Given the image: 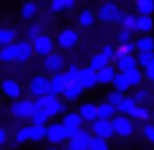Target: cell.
<instances>
[{
    "mask_svg": "<svg viewBox=\"0 0 154 150\" xmlns=\"http://www.w3.org/2000/svg\"><path fill=\"white\" fill-rule=\"evenodd\" d=\"M35 105L37 107H41L43 111L47 113V115L51 117V119H55V117H59V115H64V113H68L66 111V101H64L60 96H45V98H39V99H35Z\"/></svg>",
    "mask_w": 154,
    "mask_h": 150,
    "instance_id": "1",
    "label": "cell"
},
{
    "mask_svg": "<svg viewBox=\"0 0 154 150\" xmlns=\"http://www.w3.org/2000/svg\"><path fill=\"white\" fill-rule=\"evenodd\" d=\"M98 14V22L103 23H121L127 12H123V8L117 2H102L100 8L96 10Z\"/></svg>",
    "mask_w": 154,
    "mask_h": 150,
    "instance_id": "2",
    "label": "cell"
},
{
    "mask_svg": "<svg viewBox=\"0 0 154 150\" xmlns=\"http://www.w3.org/2000/svg\"><path fill=\"white\" fill-rule=\"evenodd\" d=\"M27 92H29V98H33V99L49 96L51 94V76H47V74L31 76V80L27 82Z\"/></svg>",
    "mask_w": 154,
    "mask_h": 150,
    "instance_id": "3",
    "label": "cell"
},
{
    "mask_svg": "<svg viewBox=\"0 0 154 150\" xmlns=\"http://www.w3.org/2000/svg\"><path fill=\"white\" fill-rule=\"evenodd\" d=\"M10 113H12L14 119L31 121V117H33V113H35V99L33 98H22L18 101H12Z\"/></svg>",
    "mask_w": 154,
    "mask_h": 150,
    "instance_id": "4",
    "label": "cell"
},
{
    "mask_svg": "<svg viewBox=\"0 0 154 150\" xmlns=\"http://www.w3.org/2000/svg\"><path fill=\"white\" fill-rule=\"evenodd\" d=\"M92 139H94V135L90 131L74 129V131H70V140L64 144V150H90Z\"/></svg>",
    "mask_w": 154,
    "mask_h": 150,
    "instance_id": "5",
    "label": "cell"
},
{
    "mask_svg": "<svg viewBox=\"0 0 154 150\" xmlns=\"http://www.w3.org/2000/svg\"><path fill=\"white\" fill-rule=\"evenodd\" d=\"M70 140V129H66L63 123H49L47 125V142L51 146H59V144H66Z\"/></svg>",
    "mask_w": 154,
    "mask_h": 150,
    "instance_id": "6",
    "label": "cell"
},
{
    "mask_svg": "<svg viewBox=\"0 0 154 150\" xmlns=\"http://www.w3.org/2000/svg\"><path fill=\"white\" fill-rule=\"evenodd\" d=\"M55 39H57V49L64 53V51H72L80 43V33L74 27H64V29H60L57 33Z\"/></svg>",
    "mask_w": 154,
    "mask_h": 150,
    "instance_id": "7",
    "label": "cell"
},
{
    "mask_svg": "<svg viewBox=\"0 0 154 150\" xmlns=\"http://www.w3.org/2000/svg\"><path fill=\"white\" fill-rule=\"evenodd\" d=\"M137 121L133 117H127V115H117L115 119L111 121L113 125V131H115V136L119 139H131L135 135V129H137Z\"/></svg>",
    "mask_w": 154,
    "mask_h": 150,
    "instance_id": "8",
    "label": "cell"
},
{
    "mask_svg": "<svg viewBox=\"0 0 154 150\" xmlns=\"http://www.w3.org/2000/svg\"><path fill=\"white\" fill-rule=\"evenodd\" d=\"M64 63H66V59H64L63 51H55L53 55L45 57L43 59V70H45V74H60V72H64Z\"/></svg>",
    "mask_w": 154,
    "mask_h": 150,
    "instance_id": "9",
    "label": "cell"
},
{
    "mask_svg": "<svg viewBox=\"0 0 154 150\" xmlns=\"http://www.w3.org/2000/svg\"><path fill=\"white\" fill-rule=\"evenodd\" d=\"M33 51H35V55H39V57L45 59V57H49V55H53V53L57 51V39L51 37L49 33L41 35L39 39L33 41Z\"/></svg>",
    "mask_w": 154,
    "mask_h": 150,
    "instance_id": "10",
    "label": "cell"
},
{
    "mask_svg": "<svg viewBox=\"0 0 154 150\" xmlns=\"http://www.w3.org/2000/svg\"><path fill=\"white\" fill-rule=\"evenodd\" d=\"M72 84H74V80L70 78V74H68L66 70L60 72V74L51 76V94L53 96H64V92H66Z\"/></svg>",
    "mask_w": 154,
    "mask_h": 150,
    "instance_id": "11",
    "label": "cell"
},
{
    "mask_svg": "<svg viewBox=\"0 0 154 150\" xmlns=\"http://www.w3.org/2000/svg\"><path fill=\"white\" fill-rule=\"evenodd\" d=\"M14 53H16V63L18 64L27 63V60H31V57L35 55L33 43L27 41V39H18V41L14 43Z\"/></svg>",
    "mask_w": 154,
    "mask_h": 150,
    "instance_id": "12",
    "label": "cell"
},
{
    "mask_svg": "<svg viewBox=\"0 0 154 150\" xmlns=\"http://www.w3.org/2000/svg\"><path fill=\"white\" fill-rule=\"evenodd\" d=\"M90 133L98 139H103V140H111L115 136V131H113V125L111 121H103V119H98L96 123L90 125Z\"/></svg>",
    "mask_w": 154,
    "mask_h": 150,
    "instance_id": "13",
    "label": "cell"
},
{
    "mask_svg": "<svg viewBox=\"0 0 154 150\" xmlns=\"http://www.w3.org/2000/svg\"><path fill=\"white\" fill-rule=\"evenodd\" d=\"M2 94L4 98H8L10 101H18L22 99V94H23V88L18 80L14 78H4L2 80Z\"/></svg>",
    "mask_w": 154,
    "mask_h": 150,
    "instance_id": "14",
    "label": "cell"
},
{
    "mask_svg": "<svg viewBox=\"0 0 154 150\" xmlns=\"http://www.w3.org/2000/svg\"><path fill=\"white\" fill-rule=\"evenodd\" d=\"M39 2H33V0H27V2H23L22 6H20V18L23 20V22H29V23H33V22H37V18H39Z\"/></svg>",
    "mask_w": 154,
    "mask_h": 150,
    "instance_id": "15",
    "label": "cell"
},
{
    "mask_svg": "<svg viewBox=\"0 0 154 150\" xmlns=\"http://www.w3.org/2000/svg\"><path fill=\"white\" fill-rule=\"evenodd\" d=\"M78 113L84 119V123H90V125L96 123L98 121V103H94V101H82L78 105Z\"/></svg>",
    "mask_w": 154,
    "mask_h": 150,
    "instance_id": "16",
    "label": "cell"
},
{
    "mask_svg": "<svg viewBox=\"0 0 154 150\" xmlns=\"http://www.w3.org/2000/svg\"><path fill=\"white\" fill-rule=\"evenodd\" d=\"M78 84L84 88V90H92V88H96V86L100 84L98 72H94L92 68H88V66H82L80 76H78Z\"/></svg>",
    "mask_w": 154,
    "mask_h": 150,
    "instance_id": "17",
    "label": "cell"
},
{
    "mask_svg": "<svg viewBox=\"0 0 154 150\" xmlns=\"http://www.w3.org/2000/svg\"><path fill=\"white\" fill-rule=\"evenodd\" d=\"M113 66L117 68L119 74H129V72L137 70L139 68V60H137V55H131V57H121L113 63Z\"/></svg>",
    "mask_w": 154,
    "mask_h": 150,
    "instance_id": "18",
    "label": "cell"
},
{
    "mask_svg": "<svg viewBox=\"0 0 154 150\" xmlns=\"http://www.w3.org/2000/svg\"><path fill=\"white\" fill-rule=\"evenodd\" d=\"M76 22H78V27L82 29H88V27H94V23L98 22V14L90 8H82L76 16Z\"/></svg>",
    "mask_w": 154,
    "mask_h": 150,
    "instance_id": "19",
    "label": "cell"
},
{
    "mask_svg": "<svg viewBox=\"0 0 154 150\" xmlns=\"http://www.w3.org/2000/svg\"><path fill=\"white\" fill-rule=\"evenodd\" d=\"M60 123H63L66 129L74 131V129H82V125H84V119L80 117V113H78V111H68V113H64V115H63Z\"/></svg>",
    "mask_w": 154,
    "mask_h": 150,
    "instance_id": "20",
    "label": "cell"
},
{
    "mask_svg": "<svg viewBox=\"0 0 154 150\" xmlns=\"http://www.w3.org/2000/svg\"><path fill=\"white\" fill-rule=\"evenodd\" d=\"M78 6L76 0H51L49 2V12L51 14H63L66 10H74Z\"/></svg>",
    "mask_w": 154,
    "mask_h": 150,
    "instance_id": "21",
    "label": "cell"
},
{
    "mask_svg": "<svg viewBox=\"0 0 154 150\" xmlns=\"http://www.w3.org/2000/svg\"><path fill=\"white\" fill-rule=\"evenodd\" d=\"M119 115L117 113V107H113L111 103H107V101H102V103H98V119H103V121H113L115 117Z\"/></svg>",
    "mask_w": 154,
    "mask_h": 150,
    "instance_id": "22",
    "label": "cell"
},
{
    "mask_svg": "<svg viewBox=\"0 0 154 150\" xmlns=\"http://www.w3.org/2000/svg\"><path fill=\"white\" fill-rule=\"evenodd\" d=\"M137 53H154V35H139L135 39Z\"/></svg>",
    "mask_w": 154,
    "mask_h": 150,
    "instance_id": "23",
    "label": "cell"
},
{
    "mask_svg": "<svg viewBox=\"0 0 154 150\" xmlns=\"http://www.w3.org/2000/svg\"><path fill=\"white\" fill-rule=\"evenodd\" d=\"M18 41V29L16 27H2L0 29V45L2 47H10Z\"/></svg>",
    "mask_w": 154,
    "mask_h": 150,
    "instance_id": "24",
    "label": "cell"
},
{
    "mask_svg": "<svg viewBox=\"0 0 154 150\" xmlns=\"http://www.w3.org/2000/svg\"><path fill=\"white\" fill-rule=\"evenodd\" d=\"M12 142H14V146H20V144H23V142H31V127L29 125L16 129L14 136H12Z\"/></svg>",
    "mask_w": 154,
    "mask_h": 150,
    "instance_id": "25",
    "label": "cell"
},
{
    "mask_svg": "<svg viewBox=\"0 0 154 150\" xmlns=\"http://www.w3.org/2000/svg\"><path fill=\"white\" fill-rule=\"evenodd\" d=\"M41 35H45V26H43L39 20L33 22V23H29V26L26 27V39H27V41L33 43L35 39H39Z\"/></svg>",
    "mask_w": 154,
    "mask_h": 150,
    "instance_id": "26",
    "label": "cell"
},
{
    "mask_svg": "<svg viewBox=\"0 0 154 150\" xmlns=\"http://www.w3.org/2000/svg\"><path fill=\"white\" fill-rule=\"evenodd\" d=\"M137 109H139V103L135 101V98H133V96H127V98L123 99V103H121L119 107H117V113H119V115L133 117Z\"/></svg>",
    "mask_w": 154,
    "mask_h": 150,
    "instance_id": "27",
    "label": "cell"
},
{
    "mask_svg": "<svg viewBox=\"0 0 154 150\" xmlns=\"http://www.w3.org/2000/svg\"><path fill=\"white\" fill-rule=\"evenodd\" d=\"M152 29H154V18L152 16H139L137 33L139 35H152Z\"/></svg>",
    "mask_w": 154,
    "mask_h": 150,
    "instance_id": "28",
    "label": "cell"
},
{
    "mask_svg": "<svg viewBox=\"0 0 154 150\" xmlns=\"http://www.w3.org/2000/svg\"><path fill=\"white\" fill-rule=\"evenodd\" d=\"M109 64H111V63L105 59L102 53H96V55H92V57H90V60H88V68H92L94 72H102L103 68H107V66H109Z\"/></svg>",
    "mask_w": 154,
    "mask_h": 150,
    "instance_id": "29",
    "label": "cell"
},
{
    "mask_svg": "<svg viewBox=\"0 0 154 150\" xmlns=\"http://www.w3.org/2000/svg\"><path fill=\"white\" fill-rule=\"evenodd\" d=\"M117 68L113 66V64H109L107 68H103L102 72H98V80H100V84L102 86H107V84H113L115 82V78H117Z\"/></svg>",
    "mask_w": 154,
    "mask_h": 150,
    "instance_id": "30",
    "label": "cell"
},
{
    "mask_svg": "<svg viewBox=\"0 0 154 150\" xmlns=\"http://www.w3.org/2000/svg\"><path fill=\"white\" fill-rule=\"evenodd\" d=\"M84 96V88L80 86L78 82H74L70 88H68L66 92H64V96H63V99L66 101V103H72V101H78L80 98Z\"/></svg>",
    "mask_w": 154,
    "mask_h": 150,
    "instance_id": "31",
    "label": "cell"
},
{
    "mask_svg": "<svg viewBox=\"0 0 154 150\" xmlns=\"http://www.w3.org/2000/svg\"><path fill=\"white\" fill-rule=\"evenodd\" d=\"M135 14L137 16H152L154 14V0H137Z\"/></svg>",
    "mask_w": 154,
    "mask_h": 150,
    "instance_id": "32",
    "label": "cell"
},
{
    "mask_svg": "<svg viewBox=\"0 0 154 150\" xmlns=\"http://www.w3.org/2000/svg\"><path fill=\"white\" fill-rule=\"evenodd\" d=\"M137 23H139V16L127 12L125 18H123V22H121V29L129 31V33H137Z\"/></svg>",
    "mask_w": 154,
    "mask_h": 150,
    "instance_id": "33",
    "label": "cell"
},
{
    "mask_svg": "<svg viewBox=\"0 0 154 150\" xmlns=\"http://www.w3.org/2000/svg\"><path fill=\"white\" fill-rule=\"evenodd\" d=\"M111 86H113V90H115V92H121V94H125V96H127V92L133 88L131 82H129V78H127V74H117L115 82H113Z\"/></svg>",
    "mask_w": 154,
    "mask_h": 150,
    "instance_id": "34",
    "label": "cell"
},
{
    "mask_svg": "<svg viewBox=\"0 0 154 150\" xmlns=\"http://www.w3.org/2000/svg\"><path fill=\"white\" fill-rule=\"evenodd\" d=\"M137 60H139V68L146 72L154 66V53H137Z\"/></svg>",
    "mask_w": 154,
    "mask_h": 150,
    "instance_id": "35",
    "label": "cell"
},
{
    "mask_svg": "<svg viewBox=\"0 0 154 150\" xmlns=\"http://www.w3.org/2000/svg\"><path fill=\"white\" fill-rule=\"evenodd\" d=\"M49 121H51V117L47 115L41 107H37V105H35V113H33V117H31V125H37V127H47V125H49Z\"/></svg>",
    "mask_w": 154,
    "mask_h": 150,
    "instance_id": "36",
    "label": "cell"
},
{
    "mask_svg": "<svg viewBox=\"0 0 154 150\" xmlns=\"http://www.w3.org/2000/svg\"><path fill=\"white\" fill-rule=\"evenodd\" d=\"M133 119H135L137 123H144V125H146L148 121L152 119V111L146 107V105H139V109H137L135 115H133Z\"/></svg>",
    "mask_w": 154,
    "mask_h": 150,
    "instance_id": "37",
    "label": "cell"
},
{
    "mask_svg": "<svg viewBox=\"0 0 154 150\" xmlns=\"http://www.w3.org/2000/svg\"><path fill=\"white\" fill-rule=\"evenodd\" d=\"M127 78H129V82H131V86L139 90V88H143V80H144V70H140V68H137V70L129 72V74H127Z\"/></svg>",
    "mask_w": 154,
    "mask_h": 150,
    "instance_id": "38",
    "label": "cell"
},
{
    "mask_svg": "<svg viewBox=\"0 0 154 150\" xmlns=\"http://www.w3.org/2000/svg\"><path fill=\"white\" fill-rule=\"evenodd\" d=\"M0 60H2L4 64H12V63H16L14 45H10V47H0Z\"/></svg>",
    "mask_w": 154,
    "mask_h": 150,
    "instance_id": "39",
    "label": "cell"
},
{
    "mask_svg": "<svg viewBox=\"0 0 154 150\" xmlns=\"http://www.w3.org/2000/svg\"><path fill=\"white\" fill-rule=\"evenodd\" d=\"M29 127H31V142L47 140V127H37V125H29Z\"/></svg>",
    "mask_w": 154,
    "mask_h": 150,
    "instance_id": "40",
    "label": "cell"
},
{
    "mask_svg": "<svg viewBox=\"0 0 154 150\" xmlns=\"http://www.w3.org/2000/svg\"><path fill=\"white\" fill-rule=\"evenodd\" d=\"M125 98H127L125 94H121V92H115V90H111V92H107V94H105V101H107V103H111L113 107H119V105L123 103Z\"/></svg>",
    "mask_w": 154,
    "mask_h": 150,
    "instance_id": "41",
    "label": "cell"
},
{
    "mask_svg": "<svg viewBox=\"0 0 154 150\" xmlns=\"http://www.w3.org/2000/svg\"><path fill=\"white\" fill-rule=\"evenodd\" d=\"M135 51H137L135 41L127 43V45H117V59H121V57H131V55H135Z\"/></svg>",
    "mask_w": 154,
    "mask_h": 150,
    "instance_id": "42",
    "label": "cell"
},
{
    "mask_svg": "<svg viewBox=\"0 0 154 150\" xmlns=\"http://www.w3.org/2000/svg\"><path fill=\"white\" fill-rule=\"evenodd\" d=\"M100 53H102V55H103V57H105V59H107L111 64L115 63V59H117V47H115V45H109V43H105Z\"/></svg>",
    "mask_w": 154,
    "mask_h": 150,
    "instance_id": "43",
    "label": "cell"
},
{
    "mask_svg": "<svg viewBox=\"0 0 154 150\" xmlns=\"http://www.w3.org/2000/svg\"><path fill=\"white\" fill-rule=\"evenodd\" d=\"M133 98H135V101L139 105H146V101L150 99V92H148L146 88H139V90L133 94Z\"/></svg>",
    "mask_w": 154,
    "mask_h": 150,
    "instance_id": "44",
    "label": "cell"
},
{
    "mask_svg": "<svg viewBox=\"0 0 154 150\" xmlns=\"http://www.w3.org/2000/svg\"><path fill=\"white\" fill-rule=\"evenodd\" d=\"M90 150H111V146H109V140H103V139L94 136L92 142H90Z\"/></svg>",
    "mask_w": 154,
    "mask_h": 150,
    "instance_id": "45",
    "label": "cell"
},
{
    "mask_svg": "<svg viewBox=\"0 0 154 150\" xmlns=\"http://www.w3.org/2000/svg\"><path fill=\"white\" fill-rule=\"evenodd\" d=\"M143 136H144V140L146 142H150L154 144V123H146V125H143Z\"/></svg>",
    "mask_w": 154,
    "mask_h": 150,
    "instance_id": "46",
    "label": "cell"
},
{
    "mask_svg": "<svg viewBox=\"0 0 154 150\" xmlns=\"http://www.w3.org/2000/svg\"><path fill=\"white\" fill-rule=\"evenodd\" d=\"M117 43H119V45H127V43H133V33H129V31L121 29L119 33H117Z\"/></svg>",
    "mask_w": 154,
    "mask_h": 150,
    "instance_id": "47",
    "label": "cell"
},
{
    "mask_svg": "<svg viewBox=\"0 0 154 150\" xmlns=\"http://www.w3.org/2000/svg\"><path fill=\"white\" fill-rule=\"evenodd\" d=\"M8 140H10V133H8L6 127H2L0 129V146H6Z\"/></svg>",
    "mask_w": 154,
    "mask_h": 150,
    "instance_id": "48",
    "label": "cell"
},
{
    "mask_svg": "<svg viewBox=\"0 0 154 150\" xmlns=\"http://www.w3.org/2000/svg\"><path fill=\"white\" fill-rule=\"evenodd\" d=\"M51 20H53V14H51V12H45V14H41L39 22H41L43 26H49V23H51Z\"/></svg>",
    "mask_w": 154,
    "mask_h": 150,
    "instance_id": "49",
    "label": "cell"
},
{
    "mask_svg": "<svg viewBox=\"0 0 154 150\" xmlns=\"http://www.w3.org/2000/svg\"><path fill=\"white\" fill-rule=\"evenodd\" d=\"M144 80H148V82H152V84H154V66L150 68V70L144 72Z\"/></svg>",
    "mask_w": 154,
    "mask_h": 150,
    "instance_id": "50",
    "label": "cell"
},
{
    "mask_svg": "<svg viewBox=\"0 0 154 150\" xmlns=\"http://www.w3.org/2000/svg\"><path fill=\"white\" fill-rule=\"evenodd\" d=\"M45 150H59V148H57V146H47Z\"/></svg>",
    "mask_w": 154,
    "mask_h": 150,
    "instance_id": "51",
    "label": "cell"
}]
</instances>
